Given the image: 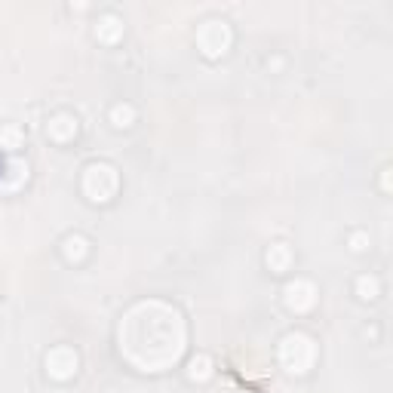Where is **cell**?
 Instances as JSON below:
<instances>
[{
	"mask_svg": "<svg viewBox=\"0 0 393 393\" xmlns=\"http://www.w3.org/2000/svg\"><path fill=\"white\" fill-rule=\"evenodd\" d=\"M314 359H317V347H314V341H310L307 335L292 332V335L283 338L280 363H283V369L289 372V375H304V372L314 366Z\"/></svg>",
	"mask_w": 393,
	"mask_h": 393,
	"instance_id": "2",
	"label": "cell"
},
{
	"mask_svg": "<svg viewBox=\"0 0 393 393\" xmlns=\"http://www.w3.org/2000/svg\"><path fill=\"white\" fill-rule=\"evenodd\" d=\"M283 298H286V307L295 310V314H304L317 304V286L310 280H295L283 289Z\"/></svg>",
	"mask_w": 393,
	"mask_h": 393,
	"instance_id": "6",
	"label": "cell"
},
{
	"mask_svg": "<svg viewBox=\"0 0 393 393\" xmlns=\"http://www.w3.org/2000/svg\"><path fill=\"white\" fill-rule=\"evenodd\" d=\"M19 144H22V129L16 126V123H9V126H4L0 129V148H19Z\"/></svg>",
	"mask_w": 393,
	"mask_h": 393,
	"instance_id": "13",
	"label": "cell"
},
{
	"mask_svg": "<svg viewBox=\"0 0 393 393\" xmlns=\"http://www.w3.org/2000/svg\"><path fill=\"white\" fill-rule=\"evenodd\" d=\"M357 292H359V298H366V302L378 298V280H375V277H359V280H357Z\"/></svg>",
	"mask_w": 393,
	"mask_h": 393,
	"instance_id": "14",
	"label": "cell"
},
{
	"mask_svg": "<svg viewBox=\"0 0 393 393\" xmlns=\"http://www.w3.org/2000/svg\"><path fill=\"white\" fill-rule=\"evenodd\" d=\"M120 188L117 169L108 166V163H92L84 172V194L92 203H108Z\"/></svg>",
	"mask_w": 393,
	"mask_h": 393,
	"instance_id": "3",
	"label": "cell"
},
{
	"mask_svg": "<svg viewBox=\"0 0 393 393\" xmlns=\"http://www.w3.org/2000/svg\"><path fill=\"white\" fill-rule=\"evenodd\" d=\"M77 366H80V359L74 347H53L46 354V372L59 381H68L77 372Z\"/></svg>",
	"mask_w": 393,
	"mask_h": 393,
	"instance_id": "5",
	"label": "cell"
},
{
	"mask_svg": "<svg viewBox=\"0 0 393 393\" xmlns=\"http://www.w3.org/2000/svg\"><path fill=\"white\" fill-rule=\"evenodd\" d=\"M132 120H136V108H132V105H114L111 108V123L117 129L132 126Z\"/></svg>",
	"mask_w": 393,
	"mask_h": 393,
	"instance_id": "11",
	"label": "cell"
},
{
	"mask_svg": "<svg viewBox=\"0 0 393 393\" xmlns=\"http://www.w3.org/2000/svg\"><path fill=\"white\" fill-rule=\"evenodd\" d=\"M46 136L53 141H71L77 136V120L68 117V114H59V117H53L46 123Z\"/></svg>",
	"mask_w": 393,
	"mask_h": 393,
	"instance_id": "7",
	"label": "cell"
},
{
	"mask_svg": "<svg viewBox=\"0 0 393 393\" xmlns=\"http://www.w3.org/2000/svg\"><path fill=\"white\" fill-rule=\"evenodd\" d=\"M366 234H354V237H350V249H354V252H363L366 249Z\"/></svg>",
	"mask_w": 393,
	"mask_h": 393,
	"instance_id": "15",
	"label": "cell"
},
{
	"mask_svg": "<svg viewBox=\"0 0 393 393\" xmlns=\"http://www.w3.org/2000/svg\"><path fill=\"white\" fill-rule=\"evenodd\" d=\"M289 262H292V252H289L286 243H277V246H271V249H267V267H271V271L283 274L286 267H289Z\"/></svg>",
	"mask_w": 393,
	"mask_h": 393,
	"instance_id": "9",
	"label": "cell"
},
{
	"mask_svg": "<svg viewBox=\"0 0 393 393\" xmlns=\"http://www.w3.org/2000/svg\"><path fill=\"white\" fill-rule=\"evenodd\" d=\"M86 240H84V237H68V240H65V258H68V262H84V258H86Z\"/></svg>",
	"mask_w": 393,
	"mask_h": 393,
	"instance_id": "10",
	"label": "cell"
},
{
	"mask_svg": "<svg viewBox=\"0 0 393 393\" xmlns=\"http://www.w3.org/2000/svg\"><path fill=\"white\" fill-rule=\"evenodd\" d=\"M184 347V323L179 310L160 302L132 307L120 323V350L141 372H160L179 359Z\"/></svg>",
	"mask_w": 393,
	"mask_h": 393,
	"instance_id": "1",
	"label": "cell"
},
{
	"mask_svg": "<svg viewBox=\"0 0 393 393\" xmlns=\"http://www.w3.org/2000/svg\"><path fill=\"white\" fill-rule=\"evenodd\" d=\"M96 37L101 40V44H117V40L123 37V22L117 16H101L99 25H96Z\"/></svg>",
	"mask_w": 393,
	"mask_h": 393,
	"instance_id": "8",
	"label": "cell"
},
{
	"mask_svg": "<svg viewBox=\"0 0 393 393\" xmlns=\"http://www.w3.org/2000/svg\"><path fill=\"white\" fill-rule=\"evenodd\" d=\"M196 46L203 49V56L209 59H219L227 53V46H231V28L219 19H209V22H203L200 31H196Z\"/></svg>",
	"mask_w": 393,
	"mask_h": 393,
	"instance_id": "4",
	"label": "cell"
},
{
	"mask_svg": "<svg viewBox=\"0 0 393 393\" xmlns=\"http://www.w3.org/2000/svg\"><path fill=\"white\" fill-rule=\"evenodd\" d=\"M209 375H212V359L209 357H194L191 369H188V378L191 381H206Z\"/></svg>",
	"mask_w": 393,
	"mask_h": 393,
	"instance_id": "12",
	"label": "cell"
}]
</instances>
